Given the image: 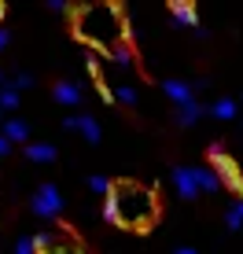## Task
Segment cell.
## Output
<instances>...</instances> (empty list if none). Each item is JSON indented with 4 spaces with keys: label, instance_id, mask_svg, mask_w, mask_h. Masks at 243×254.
Returning a JSON list of instances; mask_svg holds the SVG:
<instances>
[{
    "label": "cell",
    "instance_id": "28",
    "mask_svg": "<svg viewBox=\"0 0 243 254\" xmlns=\"http://www.w3.org/2000/svg\"><path fill=\"white\" fill-rule=\"evenodd\" d=\"M240 100H243V96H240Z\"/></svg>",
    "mask_w": 243,
    "mask_h": 254
},
{
    "label": "cell",
    "instance_id": "27",
    "mask_svg": "<svg viewBox=\"0 0 243 254\" xmlns=\"http://www.w3.org/2000/svg\"><path fill=\"white\" fill-rule=\"evenodd\" d=\"M0 115H4V111H0Z\"/></svg>",
    "mask_w": 243,
    "mask_h": 254
},
{
    "label": "cell",
    "instance_id": "24",
    "mask_svg": "<svg viewBox=\"0 0 243 254\" xmlns=\"http://www.w3.org/2000/svg\"><path fill=\"white\" fill-rule=\"evenodd\" d=\"M4 48H7V30L0 26V52H4Z\"/></svg>",
    "mask_w": 243,
    "mask_h": 254
},
{
    "label": "cell",
    "instance_id": "25",
    "mask_svg": "<svg viewBox=\"0 0 243 254\" xmlns=\"http://www.w3.org/2000/svg\"><path fill=\"white\" fill-rule=\"evenodd\" d=\"M173 254H195V247H177Z\"/></svg>",
    "mask_w": 243,
    "mask_h": 254
},
{
    "label": "cell",
    "instance_id": "17",
    "mask_svg": "<svg viewBox=\"0 0 243 254\" xmlns=\"http://www.w3.org/2000/svg\"><path fill=\"white\" fill-rule=\"evenodd\" d=\"M89 191H92V195H103V199H111L115 185H111V181L103 177V173H92V177H89Z\"/></svg>",
    "mask_w": 243,
    "mask_h": 254
},
{
    "label": "cell",
    "instance_id": "21",
    "mask_svg": "<svg viewBox=\"0 0 243 254\" xmlns=\"http://www.w3.org/2000/svg\"><path fill=\"white\" fill-rule=\"evenodd\" d=\"M11 254H37V247H33V240H19L11 247Z\"/></svg>",
    "mask_w": 243,
    "mask_h": 254
},
{
    "label": "cell",
    "instance_id": "14",
    "mask_svg": "<svg viewBox=\"0 0 243 254\" xmlns=\"http://www.w3.org/2000/svg\"><path fill=\"white\" fill-rule=\"evenodd\" d=\"M195 173H199V188L206 191V195H214V191H221V177L210 170V166H195Z\"/></svg>",
    "mask_w": 243,
    "mask_h": 254
},
{
    "label": "cell",
    "instance_id": "13",
    "mask_svg": "<svg viewBox=\"0 0 243 254\" xmlns=\"http://www.w3.org/2000/svg\"><path fill=\"white\" fill-rule=\"evenodd\" d=\"M26 159L45 166V162H56V147L52 144H26Z\"/></svg>",
    "mask_w": 243,
    "mask_h": 254
},
{
    "label": "cell",
    "instance_id": "15",
    "mask_svg": "<svg viewBox=\"0 0 243 254\" xmlns=\"http://www.w3.org/2000/svg\"><path fill=\"white\" fill-rule=\"evenodd\" d=\"M133 45H129V41H125V45H118L115 52H111V56H107V63H115L118 70H129V66H133Z\"/></svg>",
    "mask_w": 243,
    "mask_h": 254
},
{
    "label": "cell",
    "instance_id": "16",
    "mask_svg": "<svg viewBox=\"0 0 243 254\" xmlns=\"http://www.w3.org/2000/svg\"><path fill=\"white\" fill-rule=\"evenodd\" d=\"M236 100H229V96H225V100H214L210 103V115L214 118H221V122H229V118H236Z\"/></svg>",
    "mask_w": 243,
    "mask_h": 254
},
{
    "label": "cell",
    "instance_id": "12",
    "mask_svg": "<svg viewBox=\"0 0 243 254\" xmlns=\"http://www.w3.org/2000/svg\"><path fill=\"white\" fill-rule=\"evenodd\" d=\"M203 115H210V107H203V103H188V107H177V126H195Z\"/></svg>",
    "mask_w": 243,
    "mask_h": 254
},
{
    "label": "cell",
    "instance_id": "2",
    "mask_svg": "<svg viewBox=\"0 0 243 254\" xmlns=\"http://www.w3.org/2000/svg\"><path fill=\"white\" fill-rule=\"evenodd\" d=\"M118 206V225L122 229H151L155 217H159V199H155L151 188L136 185V181H122L111 191Z\"/></svg>",
    "mask_w": 243,
    "mask_h": 254
},
{
    "label": "cell",
    "instance_id": "7",
    "mask_svg": "<svg viewBox=\"0 0 243 254\" xmlns=\"http://www.w3.org/2000/svg\"><path fill=\"white\" fill-rule=\"evenodd\" d=\"M162 92H166V100L173 107H188V103H195V85L181 81V77H166L162 81Z\"/></svg>",
    "mask_w": 243,
    "mask_h": 254
},
{
    "label": "cell",
    "instance_id": "4",
    "mask_svg": "<svg viewBox=\"0 0 243 254\" xmlns=\"http://www.w3.org/2000/svg\"><path fill=\"white\" fill-rule=\"evenodd\" d=\"M210 170H214V173L221 177V185H225V188L240 191V199H243V177H240L236 162H232L229 155L221 151V147H210Z\"/></svg>",
    "mask_w": 243,
    "mask_h": 254
},
{
    "label": "cell",
    "instance_id": "23",
    "mask_svg": "<svg viewBox=\"0 0 243 254\" xmlns=\"http://www.w3.org/2000/svg\"><path fill=\"white\" fill-rule=\"evenodd\" d=\"M7 151H11V140H7L4 133H0V159H4V155H7Z\"/></svg>",
    "mask_w": 243,
    "mask_h": 254
},
{
    "label": "cell",
    "instance_id": "11",
    "mask_svg": "<svg viewBox=\"0 0 243 254\" xmlns=\"http://www.w3.org/2000/svg\"><path fill=\"white\" fill-rule=\"evenodd\" d=\"M0 133H4L7 140H11V144H26V140H30V126H26L22 118H4Z\"/></svg>",
    "mask_w": 243,
    "mask_h": 254
},
{
    "label": "cell",
    "instance_id": "26",
    "mask_svg": "<svg viewBox=\"0 0 243 254\" xmlns=\"http://www.w3.org/2000/svg\"><path fill=\"white\" fill-rule=\"evenodd\" d=\"M0 15H4V7H0Z\"/></svg>",
    "mask_w": 243,
    "mask_h": 254
},
{
    "label": "cell",
    "instance_id": "22",
    "mask_svg": "<svg viewBox=\"0 0 243 254\" xmlns=\"http://www.w3.org/2000/svg\"><path fill=\"white\" fill-rule=\"evenodd\" d=\"M48 11H56V15H66L70 7H66V0H48Z\"/></svg>",
    "mask_w": 243,
    "mask_h": 254
},
{
    "label": "cell",
    "instance_id": "18",
    "mask_svg": "<svg viewBox=\"0 0 243 254\" xmlns=\"http://www.w3.org/2000/svg\"><path fill=\"white\" fill-rule=\"evenodd\" d=\"M225 229H232V232H240V229H243V199L229 206V214H225Z\"/></svg>",
    "mask_w": 243,
    "mask_h": 254
},
{
    "label": "cell",
    "instance_id": "6",
    "mask_svg": "<svg viewBox=\"0 0 243 254\" xmlns=\"http://www.w3.org/2000/svg\"><path fill=\"white\" fill-rule=\"evenodd\" d=\"M63 129L81 133V140H89V144H100V136H103L100 122L92 118V115H66V118H63Z\"/></svg>",
    "mask_w": 243,
    "mask_h": 254
},
{
    "label": "cell",
    "instance_id": "19",
    "mask_svg": "<svg viewBox=\"0 0 243 254\" xmlns=\"http://www.w3.org/2000/svg\"><path fill=\"white\" fill-rule=\"evenodd\" d=\"M33 85H37V77L26 74V70H15V74H11V89L15 92H26V89H33Z\"/></svg>",
    "mask_w": 243,
    "mask_h": 254
},
{
    "label": "cell",
    "instance_id": "9",
    "mask_svg": "<svg viewBox=\"0 0 243 254\" xmlns=\"http://www.w3.org/2000/svg\"><path fill=\"white\" fill-rule=\"evenodd\" d=\"M107 92H111V100L125 103V107H136V100H140L136 85H133V81H125V77H111V81H107Z\"/></svg>",
    "mask_w": 243,
    "mask_h": 254
},
{
    "label": "cell",
    "instance_id": "5",
    "mask_svg": "<svg viewBox=\"0 0 243 254\" xmlns=\"http://www.w3.org/2000/svg\"><path fill=\"white\" fill-rule=\"evenodd\" d=\"M170 185L173 191H177V199H184V203H192V199L199 195V173H195V166H173L170 170Z\"/></svg>",
    "mask_w": 243,
    "mask_h": 254
},
{
    "label": "cell",
    "instance_id": "20",
    "mask_svg": "<svg viewBox=\"0 0 243 254\" xmlns=\"http://www.w3.org/2000/svg\"><path fill=\"white\" fill-rule=\"evenodd\" d=\"M19 107V92L15 89H0V111H15Z\"/></svg>",
    "mask_w": 243,
    "mask_h": 254
},
{
    "label": "cell",
    "instance_id": "1",
    "mask_svg": "<svg viewBox=\"0 0 243 254\" xmlns=\"http://www.w3.org/2000/svg\"><path fill=\"white\" fill-rule=\"evenodd\" d=\"M74 37L85 41L96 56L107 59L118 45H125V19L118 4H89L74 11Z\"/></svg>",
    "mask_w": 243,
    "mask_h": 254
},
{
    "label": "cell",
    "instance_id": "8",
    "mask_svg": "<svg viewBox=\"0 0 243 254\" xmlns=\"http://www.w3.org/2000/svg\"><path fill=\"white\" fill-rule=\"evenodd\" d=\"M52 100L63 103V107H81L85 103V89L77 81H56L52 85Z\"/></svg>",
    "mask_w": 243,
    "mask_h": 254
},
{
    "label": "cell",
    "instance_id": "3",
    "mask_svg": "<svg viewBox=\"0 0 243 254\" xmlns=\"http://www.w3.org/2000/svg\"><path fill=\"white\" fill-rule=\"evenodd\" d=\"M30 210H33V217H45V221L59 217V210H63L59 188L56 185H37V191H33V199H30Z\"/></svg>",
    "mask_w": 243,
    "mask_h": 254
},
{
    "label": "cell",
    "instance_id": "10",
    "mask_svg": "<svg viewBox=\"0 0 243 254\" xmlns=\"http://www.w3.org/2000/svg\"><path fill=\"white\" fill-rule=\"evenodd\" d=\"M170 15L177 26H188V30H199V11L195 4H188V0H173L170 4Z\"/></svg>",
    "mask_w": 243,
    "mask_h": 254
}]
</instances>
